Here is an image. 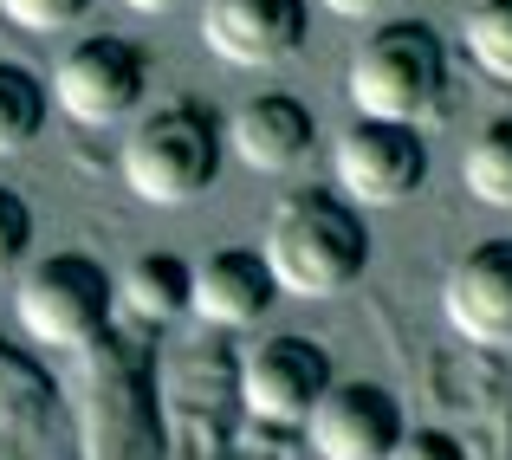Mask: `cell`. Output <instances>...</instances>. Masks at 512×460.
Instances as JSON below:
<instances>
[{"label": "cell", "mask_w": 512, "mask_h": 460, "mask_svg": "<svg viewBox=\"0 0 512 460\" xmlns=\"http://www.w3.org/2000/svg\"><path fill=\"white\" fill-rule=\"evenodd\" d=\"M117 311V279L91 253H46L13 286V318L46 350H85L104 337Z\"/></svg>", "instance_id": "277c9868"}, {"label": "cell", "mask_w": 512, "mask_h": 460, "mask_svg": "<svg viewBox=\"0 0 512 460\" xmlns=\"http://www.w3.org/2000/svg\"><path fill=\"white\" fill-rule=\"evenodd\" d=\"M260 260L273 273V286L292 292V299H338L370 266V227L344 195L299 188L273 208Z\"/></svg>", "instance_id": "6da1fadb"}, {"label": "cell", "mask_w": 512, "mask_h": 460, "mask_svg": "<svg viewBox=\"0 0 512 460\" xmlns=\"http://www.w3.org/2000/svg\"><path fill=\"white\" fill-rule=\"evenodd\" d=\"M357 117L370 124H422L448 91V52L422 20H383L363 33V46L350 52V78H344Z\"/></svg>", "instance_id": "3957f363"}, {"label": "cell", "mask_w": 512, "mask_h": 460, "mask_svg": "<svg viewBox=\"0 0 512 460\" xmlns=\"http://www.w3.org/2000/svg\"><path fill=\"white\" fill-rule=\"evenodd\" d=\"M26 247H33V208H26L13 188H0V279L20 273Z\"/></svg>", "instance_id": "ac0fdd59"}, {"label": "cell", "mask_w": 512, "mask_h": 460, "mask_svg": "<svg viewBox=\"0 0 512 460\" xmlns=\"http://www.w3.org/2000/svg\"><path fill=\"white\" fill-rule=\"evenodd\" d=\"M448 324L480 350H512V240H487L467 260H454L441 286Z\"/></svg>", "instance_id": "30bf717a"}, {"label": "cell", "mask_w": 512, "mask_h": 460, "mask_svg": "<svg viewBox=\"0 0 512 460\" xmlns=\"http://www.w3.org/2000/svg\"><path fill=\"white\" fill-rule=\"evenodd\" d=\"M91 0H0V20H13L20 33H65L72 20H85Z\"/></svg>", "instance_id": "e0dca14e"}, {"label": "cell", "mask_w": 512, "mask_h": 460, "mask_svg": "<svg viewBox=\"0 0 512 460\" xmlns=\"http://www.w3.org/2000/svg\"><path fill=\"white\" fill-rule=\"evenodd\" d=\"M389 460H467V454H461V441L441 435V428H415V435H402V448Z\"/></svg>", "instance_id": "d6986e66"}, {"label": "cell", "mask_w": 512, "mask_h": 460, "mask_svg": "<svg viewBox=\"0 0 512 460\" xmlns=\"http://www.w3.org/2000/svg\"><path fill=\"white\" fill-rule=\"evenodd\" d=\"M124 7H130V13H175L182 0H124Z\"/></svg>", "instance_id": "44dd1931"}, {"label": "cell", "mask_w": 512, "mask_h": 460, "mask_svg": "<svg viewBox=\"0 0 512 460\" xmlns=\"http://www.w3.org/2000/svg\"><path fill=\"white\" fill-rule=\"evenodd\" d=\"M461 175H467V195L487 201V208H512V117H493V124L474 130L461 156Z\"/></svg>", "instance_id": "9a60e30c"}, {"label": "cell", "mask_w": 512, "mask_h": 460, "mask_svg": "<svg viewBox=\"0 0 512 460\" xmlns=\"http://www.w3.org/2000/svg\"><path fill=\"white\" fill-rule=\"evenodd\" d=\"M318 7L344 13V20H376V13H389V7H396V0H318Z\"/></svg>", "instance_id": "ffe728a7"}, {"label": "cell", "mask_w": 512, "mask_h": 460, "mask_svg": "<svg viewBox=\"0 0 512 460\" xmlns=\"http://www.w3.org/2000/svg\"><path fill=\"white\" fill-rule=\"evenodd\" d=\"M312 7L305 0H208L201 7V46L234 72H266L305 46Z\"/></svg>", "instance_id": "52a82bcc"}, {"label": "cell", "mask_w": 512, "mask_h": 460, "mask_svg": "<svg viewBox=\"0 0 512 460\" xmlns=\"http://www.w3.org/2000/svg\"><path fill=\"white\" fill-rule=\"evenodd\" d=\"M221 156H227V124L195 98H169L156 104L143 124H130L124 137V182L137 201L156 208H182V201L208 195L221 182Z\"/></svg>", "instance_id": "7a4b0ae2"}, {"label": "cell", "mask_w": 512, "mask_h": 460, "mask_svg": "<svg viewBox=\"0 0 512 460\" xmlns=\"http://www.w3.org/2000/svg\"><path fill=\"white\" fill-rule=\"evenodd\" d=\"M143 91H150V59H143V46H130V39H117V33L78 39V46H65V59L52 65V104L85 130L124 124L143 104Z\"/></svg>", "instance_id": "5b68a950"}, {"label": "cell", "mask_w": 512, "mask_h": 460, "mask_svg": "<svg viewBox=\"0 0 512 460\" xmlns=\"http://www.w3.org/2000/svg\"><path fill=\"white\" fill-rule=\"evenodd\" d=\"M46 104H52V91L39 85L26 65L0 59V156L33 150L39 130H46Z\"/></svg>", "instance_id": "5bb4252c"}, {"label": "cell", "mask_w": 512, "mask_h": 460, "mask_svg": "<svg viewBox=\"0 0 512 460\" xmlns=\"http://www.w3.org/2000/svg\"><path fill=\"white\" fill-rule=\"evenodd\" d=\"M331 383H338L331 357L312 337H266L240 363V402H247L253 422H273V428H305Z\"/></svg>", "instance_id": "8992f818"}, {"label": "cell", "mask_w": 512, "mask_h": 460, "mask_svg": "<svg viewBox=\"0 0 512 460\" xmlns=\"http://www.w3.org/2000/svg\"><path fill=\"white\" fill-rule=\"evenodd\" d=\"M188 292H195V266L175 260V253H143L130 260V273L117 279V305L143 324H169L188 311Z\"/></svg>", "instance_id": "4fadbf2b"}, {"label": "cell", "mask_w": 512, "mask_h": 460, "mask_svg": "<svg viewBox=\"0 0 512 460\" xmlns=\"http://www.w3.org/2000/svg\"><path fill=\"white\" fill-rule=\"evenodd\" d=\"M338 182L344 201L363 208H396L428 182V143L409 124H350L338 137Z\"/></svg>", "instance_id": "ba28073f"}, {"label": "cell", "mask_w": 512, "mask_h": 460, "mask_svg": "<svg viewBox=\"0 0 512 460\" xmlns=\"http://www.w3.org/2000/svg\"><path fill=\"white\" fill-rule=\"evenodd\" d=\"M402 435H409L402 402L383 383H331L305 422V441L318 460H389Z\"/></svg>", "instance_id": "9c48e42d"}, {"label": "cell", "mask_w": 512, "mask_h": 460, "mask_svg": "<svg viewBox=\"0 0 512 460\" xmlns=\"http://www.w3.org/2000/svg\"><path fill=\"white\" fill-rule=\"evenodd\" d=\"M312 143H318V117L305 111L292 91H260V98H247L227 117V150L260 175L299 169V162L312 156Z\"/></svg>", "instance_id": "8fae6325"}, {"label": "cell", "mask_w": 512, "mask_h": 460, "mask_svg": "<svg viewBox=\"0 0 512 460\" xmlns=\"http://www.w3.org/2000/svg\"><path fill=\"white\" fill-rule=\"evenodd\" d=\"M461 39H467V59L480 72L512 85V0H474L461 20Z\"/></svg>", "instance_id": "2e32d148"}, {"label": "cell", "mask_w": 512, "mask_h": 460, "mask_svg": "<svg viewBox=\"0 0 512 460\" xmlns=\"http://www.w3.org/2000/svg\"><path fill=\"white\" fill-rule=\"evenodd\" d=\"M279 286L266 273L260 253L247 247H221L208 266H195V292H188V311L214 331H240V324H260L273 311Z\"/></svg>", "instance_id": "7c38bea8"}]
</instances>
